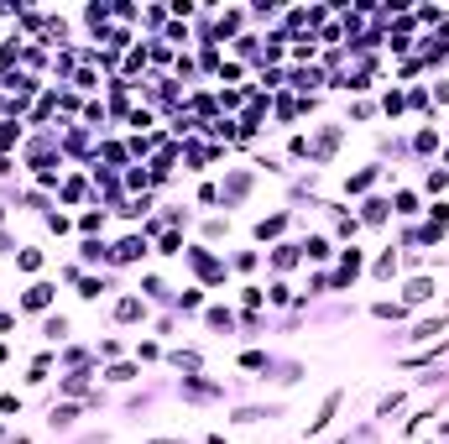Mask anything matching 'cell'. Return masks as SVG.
<instances>
[{
  "label": "cell",
  "mask_w": 449,
  "mask_h": 444,
  "mask_svg": "<svg viewBox=\"0 0 449 444\" xmlns=\"http://www.w3.org/2000/svg\"><path fill=\"white\" fill-rule=\"evenodd\" d=\"M361 267H366V251H355V246H345V251H340V272H334V288L345 293L355 277H361Z\"/></svg>",
  "instance_id": "cell-1"
},
{
  "label": "cell",
  "mask_w": 449,
  "mask_h": 444,
  "mask_svg": "<svg viewBox=\"0 0 449 444\" xmlns=\"http://www.w3.org/2000/svg\"><path fill=\"white\" fill-rule=\"evenodd\" d=\"M110 261H120V267H136V261H146V235H126L120 246H110Z\"/></svg>",
  "instance_id": "cell-2"
},
{
  "label": "cell",
  "mask_w": 449,
  "mask_h": 444,
  "mask_svg": "<svg viewBox=\"0 0 449 444\" xmlns=\"http://www.w3.org/2000/svg\"><path fill=\"white\" fill-rule=\"evenodd\" d=\"M340 403H345V392H329V398L319 403V413L308 418V439H319V434H324V429L334 423V413H340Z\"/></svg>",
  "instance_id": "cell-3"
},
{
  "label": "cell",
  "mask_w": 449,
  "mask_h": 444,
  "mask_svg": "<svg viewBox=\"0 0 449 444\" xmlns=\"http://www.w3.org/2000/svg\"><path fill=\"white\" fill-rule=\"evenodd\" d=\"M115 319H120V324H142V319H146V298H142V293H120V298H115Z\"/></svg>",
  "instance_id": "cell-4"
},
{
  "label": "cell",
  "mask_w": 449,
  "mask_h": 444,
  "mask_svg": "<svg viewBox=\"0 0 449 444\" xmlns=\"http://www.w3.org/2000/svg\"><path fill=\"white\" fill-rule=\"evenodd\" d=\"M434 293H439V282H434V277H413L408 288H402V308H423Z\"/></svg>",
  "instance_id": "cell-5"
},
{
  "label": "cell",
  "mask_w": 449,
  "mask_h": 444,
  "mask_svg": "<svg viewBox=\"0 0 449 444\" xmlns=\"http://www.w3.org/2000/svg\"><path fill=\"white\" fill-rule=\"evenodd\" d=\"M52 282H32V288L21 293V308H32V314H42V308H52Z\"/></svg>",
  "instance_id": "cell-6"
},
{
  "label": "cell",
  "mask_w": 449,
  "mask_h": 444,
  "mask_svg": "<svg viewBox=\"0 0 449 444\" xmlns=\"http://www.w3.org/2000/svg\"><path fill=\"white\" fill-rule=\"evenodd\" d=\"M287 220H293L287 210H277V214H267V220H256V241H277V235L287 230Z\"/></svg>",
  "instance_id": "cell-7"
},
{
  "label": "cell",
  "mask_w": 449,
  "mask_h": 444,
  "mask_svg": "<svg viewBox=\"0 0 449 444\" xmlns=\"http://www.w3.org/2000/svg\"><path fill=\"white\" fill-rule=\"evenodd\" d=\"M376 178H381V163L361 167V173H350V178H345V194H366V188L376 183Z\"/></svg>",
  "instance_id": "cell-8"
},
{
  "label": "cell",
  "mask_w": 449,
  "mask_h": 444,
  "mask_svg": "<svg viewBox=\"0 0 449 444\" xmlns=\"http://www.w3.org/2000/svg\"><path fill=\"white\" fill-rule=\"evenodd\" d=\"M73 418H79V403H52L48 429H73Z\"/></svg>",
  "instance_id": "cell-9"
},
{
  "label": "cell",
  "mask_w": 449,
  "mask_h": 444,
  "mask_svg": "<svg viewBox=\"0 0 449 444\" xmlns=\"http://www.w3.org/2000/svg\"><path fill=\"white\" fill-rule=\"evenodd\" d=\"M444 329H449V319H444V314H434V319H418L408 340H434V335H444Z\"/></svg>",
  "instance_id": "cell-10"
},
{
  "label": "cell",
  "mask_w": 449,
  "mask_h": 444,
  "mask_svg": "<svg viewBox=\"0 0 449 444\" xmlns=\"http://www.w3.org/2000/svg\"><path fill=\"white\" fill-rule=\"evenodd\" d=\"M79 261H84V267H95V261L105 267V261H110V246H105V241H84V246H79Z\"/></svg>",
  "instance_id": "cell-11"
},
{
  "label": "cell",
  "mask_w": 449,
  "mask_h": 444,
  "mask_svg": "<svg viewBox=\"0 0 449 444\" xmlns=\"http://www.w3.org/2000/svg\"><path fill=\"white\" fill-rule=\"evenodd\" d=\"M298 261H303V246H277V251H272V267L277 272H293Z\"/></svg>",
  "instance_id": "cell-12"
},
{
  "label": "cell",
  "mask_w": 449,
  "mask_h": 444,
  "mask_svg": "<svg viewBox=\"0 0 449 444\" xmlns=\"http://www.w3.org/2000/svg\"><path fill=\"white\" fill-rule=\"evenodd\" d=\"M89 376H95V371H89V366H79V371H68V376L58 382V392H68V398H79L84 387H89Z\"/></svg>",
  "instance_id": "cell-13"
},
{
  "label": "cell",
  "mask_w": 449,
  "mask_h": 444,
  "mask_svg": "<svg viewBox=\"0 0 449 444\" xmlns=\"http://www.w3.org/2000/svg\"><path fill=\"white\" fill-rule=\"evenodd\" d=\"M42 335H48V345H63V340H68V319L48 314V319H42Z\"/></svg>",
  "instance_id": "cell-14"
},
{
  "label": "cell",
  "mask_w": 449,
  "mask_h": 444,
  "mask_svg": "<svg viewBox=\"0 0 449 444\" xmlns=\"http://www.w3.org/2000/svg\"><path fill=\"white\" fill-rule=\"evenodd\" d=\"M413 147H418V152H423V157H428V152H439V131H434V120L413 131Z\"/></svg>",
  "instance_id": "cell-15"
},
{
  "label": "cell",
  "mask_w": 449,
  "mask_h": 444,
  "mask_svg": "<svg viewBox=\"0 0 449 444\" xmlns=\"http://www.w3.org/2000/svg\"><path fill=\"white\" fill-rule=\"evenodd\" d=\"M105 225H110V210H84V214H79V230H84V235L105 230Z\"/></svg>",
  "instance_id": "cell-16"
},
{
  "label": "cell",
  "mask_w": 449,
  "mask_h": 444,
  "mask_svg": "<svg viewBox=\"0 0 449 444\" xmlns=\"http://www.w3.org/2000/svg\"><path fill=\"white\" fill-rule=\"evenodd\" d=\"M387 210H392L387 199H366V204H361V225H381V220H387Z\"/></svg>",
  "instance_id": "cell-17"
},
{
  "label": "cell",
  "mask_w": 449,
  "mask_h": 444,
  "mask_svg": "<svg viewBox=\"0 0 449 444\" xmlns=\"http://www.w3.org/2000/svg\"><path fill=\"white\" fill-rule=\"evenodd\" d=\"M173 366H178V371H189V376H199L204 371V355L199 351H173Z\"/></svg>",
  "instance_id": "cell-18"
},
{
  "label": "cell",
  "mask_w": 449,
  "mask_h": 444,
  "mask_svg": "<svg viewBox=\"0 0 449 444\" xmlns=\"http://www.w3.org/2000/svg\"><path fill=\"white\" fill-rule=\"evenodd\" d=\"M303 257H308V261H329L334 251H329V241H324V235H308V241H303Z\"/></svg>",
  "instance_id": "cell-19"
},
{
  "label": "cell",
  "mask_w": 449,
  "mask_h": 444,
  "mask_svg": "<svg viewBox=\"0 0 449 444\" xmlns=\"http://www.w3.org/2000/svg\"><path fill=\"white\" fill-rule=\"evenodd\" d=\"M204 324H209V329H224V335H230V329H236V314H230V308H220V304H214L209 314H204Z\"/></svg>",
  "instance_id": "cell-20"
},
{
  "label": "cell",
  "mask_w": 449,
  "mask_h": 444,
  "mask_svg": "<svg viewBox=\"0 0 449 444\" xmlns=\"http://www.w3.org/2000/svg\"><path fill=\"white\" fill-rule=\"evenodd\" d=\"M319 84H324V73H319V68H298V73H293V89H303V94H314Z\"/></svg>",
  "instance_id": "cell-21"
},
{
  "label": "cell",
  "mask_w": 449,
  "mask_h": 444,
  "mask_svg": "<svg viewBox=\"0 0 449 444\" xmlns=\"http://www.w3.org/2000/svg\"><path fill=\"white\" fill-rule=\"evenodd\" d=\"M16 141H21V120H0V157L11 152Z\"/></svg>",
  "instance_id": "cell-22"
},
{
  "label": "cell",
  "mask_w": 449,
  "mask_h": 444,
  "mask_svg": "<svg viewBox=\"0 0 449 444\" xmlns=\"http://www.w3.org/2000/svg\"><path fill=\"white\" fill-rule=\"evenodd\" d=\"M105 288H110L105 277H79V298H84V304H95V298H99Z\"/></svg>",
  "instance_id": "cell-23"
},
{
  "label": "cell",
  "mask_w": 449,
  "mask_h": 444,
  "mask_svg": "<svg viewBox=\"0 0 449 444\" xmlns=\"http://www.w3.org/2000/svg\"><path fill=\"white\" fill-rule=\"evenodd\" d=\"M173 304H178V314H193V308L204 304V288H189V293H178Z\"/></svg>",
  "instance_id": "cell-24"
},
{
  "label": "cell",
  "mask_w": 449,
  "mask_h": 444,
  "mask_svg": "<svg viewBox=\"0 0 449 444\" xmlns=\"http://www.w3.org/2000/svg\"><path fill=\"white\" fill-rule=\"evenodd\" d=\"M392 214H418V194L397 188V199H392Z\"/></svg>",
  "instance_id": "cell-25"
},
{
  "label": "cell",
  "mask_w": 449,
  "mask_h": 444,
  "mask_svg": "<svg viewBox=\"0 0 449 444\" xmlns=\"http://www.w3.org/2000/svg\"><path fill=\"white\" fill-rule=\"evenodd\" d=\"M136 376H142V371H136V366H126V361H120V366H110V371H105V382L126 387V382H136Z\"/></svg>",
  "instance_id": "cell-26"
},
{
  "label": "cell",
  "mask_w": 449,
  "mask_h": 444,
  "mask_svg": "<svg viewBox=\"0 0 449 444\" xmlns=\"http://www.w3.org/2000/svg\"><path fill=\"white\" fill-rule=\"evenodd\" d=\"M240 366H246V371H272V355H261V351H246V355H240Z\"/></svg>",
  "instance_id": "cell-27"
},
{
  "label": "cell",
  "mask_w": 449,
  "mask_h": 444,
  "mask_svg": "<svg viewBox=\"0 0 449 444\" xmlns=\"http://www.w3.org/2000/svg\"><path fill=\"white\" fill-rule=\"evenodd\" d=\"M16 267H21V272H37V267H42V251H37V246H21V257H16Z\"/></svg>",
  "instance_id": "cell-28"
},
{
  "label": "cell",
  "mask_w": 449,
  "mask_h": 444,
  "mask_svg": "<svg viewBox=\"0 0 449 444\" xmlns=\"http://www.w3.org/2000/svg\"><path fill=\"white\" fill-rule=\"evenodd\" d=\"M371 272H376V277H397V251H381Z\"/></svg>",
  "instance_id": "cell-29"
},
{
  "label": "cell",
  "mask_w": 449,
  "mask_h": 444,
  "mask_svg": "<svg viewBox=\"0 0 449 444\" xmlns=\"http://www.w3.org/2000/svg\"><path fill=\"white\" fill-rule=\"evenodd\" d=\"M42 220H48V230H52V235H68V230H73V220H68V214H58V210H48Z\"/></svg>",
  "instance_id": "cell-30"
},
{
  "label": "cell",
  "mask_w": 449,
  "mask_h": 444,
  "mask_svg": "<svg viewBox=\"0 0 449 444\" xmlns=\"http://www.w3.org/2000/svg\"><path fill=\"white\" fill-rule=\"evenodd\" d=\"M371 314H376V319H408V308H402V304H387V298H381V304H371Z\"/></svg>",
  "instance_id": "cell-31"
},
{
  "label": "cell",
  "mask_w": 449,
  "mask_h": 444,
  "mask_svg": "<svg viewBox=\"0 0 449 444\" xmlns=\"http://www.w3.org/2000/svg\"><path fill=\"white\" fill-rule=\"evenodd\" d=\"M277 408H236V423H261V418H272Z\"/></svg>",
  "instance_id": "cell-32"
},
{
  "label": "cell",
  "mask_w": 449,
  "mask_h": 444,
  "mask_svg": "<svg viewBox=\"0 0 449 444\" xmlns=\"http://www.w3.org/2000/svg\"><path fill=\"white\" fill-rule=\"evenodd\" d=\"M157 257H183V235L167 230V235H162V251H157Z\"/></svg>",
  "instance_id": "cell-33"
},
{
  "label": "cell",
  "mask_w": 449,
  "mask_h": 444,
  "mask_svg": "<svg viewBox=\"0 0 449 444\" xmlns=\"http://www.w3.org/2000/svg\"><path fill=\"white\" fill-rule=\"evenodd\" d=\"M423 188H428V194H444V188H449V173H444V167H434V173L423 178Z\"/></svg>",
  "instance_id": "cell-34"
},
{
  "label": "cell",
  "mask_w": 449,
  "mask_h": 444,
  "mask_svg": "<svg viewBox=\"0 0 449 444\" xmlns=\"http://www.w3.org/2000/svg\"><path fill=\"white\" fill-rule=\"evenodd\" d=\"M397 408H402V392H387V398L376 403V418H392V413H397Z\"/></svg>",
  "instance_id": "cell-35"
},
{
  "label": "cell",
  "mask_w": 449,
  "mask_h": 444,
  "mask_svg": "<svg viewBox=\"0 0 449 444\" xmlns=\"http://www.w3.org/2000/svg\"><path fill=\"white\" fill-rule=\"evenodd\" d=\"M142 293H146V298H167V288H162V277H152V272H146V277H142Z\"/></svg>",
  "instance_id": "cell-36"
},
{
  "label": "cell",
  "mask_w": 449,
  "mask_h": 444,
  "mask_svg": "<svg viewBox=\"0 0 449 444\" xmlns=\"http://www.w3.org/2000/svg\"><path fill=\"white\" fill-rule=\"evenodd\" d=\"M267 298L283 308V304H293V288H287V282H272V293H267Z\"/></svg>",
  "instance_id": "cell-37"
},
{
  "label": "cell",
  "mask_w": 449,
  "mask_h": 444,
  "mask_svg": "<svg viewBox=\"0 0 449 444\" xmlns=\"http://www.w3.org/2000/svg\"><path fill=\"white\" fill-rule=\"evenodd\" d=\"M157 355H162V345H157V340H142V345H136V361H157Z\"/></svg>",
  "instance_id": "cell-38"
},
{
  "label": "cell",
  "mask_w": 449,
  "mask_h": 444,
  "mask_svg": "<svg viewBox=\"0 0 449 444\" xmlns=\"http://www.w3.org/2000/svg\"><path fill=\"white\" fill-rule=\"evenodd\" d=\"M0 413H6V418H16V413H21V398H16V392H0Z\"/></svg>",
  "instance_id": "cell-39"
},
{
  "label": "cell",
  "mask_w": 449,
  "mask_h": 444,
  "mask_svg": "<svg viewBox=\"0 0 449 444\" xmlns=\"http://www.w3.org/2000/svg\"><path fill=\"white\" fill-rule=\"evenodd\" d=\"M381 110H387V115H402V94L387 89V94H381Z\"/></svg>",
  "instance_id": "cell-40"
},
{
  "label": "cell",
  "mask_w": 449,
  "mask_h": 444,
  "mask_svg": "<svg viewBox=\"0 0 449 444\" xmlns=\"http://www.w3.org/2000/svg\"><path fill=\"white\" fill-rule=\"evenodd\" d=\"M63 199H68V204L84 199V178H68V183H63Z\"/></svg>",
  "instance_id": "cell-41"
},
{
  "label": "cell",
  "mask_w": 449,
  "mask_h": 444,
  "mask_svg": "<svg viewBox=\"0 0 449 444\" xmlns=\"http://www.w3.org/2000/svg\"><path fill=\"white\" fill-rule=\"evenodd\" d=\"M230 267H236V272H251V267H256V251H240V257L230 261Z\"/></svg>",
  "instance_id": "cell-42"
},
{
  "label": "cell",
  "mask_w": 449,
  "mask_h": 444,
  "mask_svg": "<svg viewBox=\"0 0 449 444\" xmlns=\"http://www.w3.org/2000/svg\"><path fill=\"white\" fill-rule=\"evenodd\" d=\"M224 230H230V220H209V225H204V235H209V241H220Z\"/></svg>",
  "instance_id": "cell-43"
},
{
  "label": "cell",
  "mask_w": 449,
  "mask_h": 444,
  "mask_svg": "<svg viewBox=\"0 0 449 444\" xmlns=\"http://www.w3.org/2000/svg\"><path fill=\"white\" fill-rule=\"evenodd\" d=\"M240 304H246V308H261V288H240Z\"/></svg>",
  "instance_id": "cell-44"
},
{
  "label": "cell",
  "mask_w": 449,
  "mask_h": 444,
  "mask_svg": "<svg viewBox=\"0 0 449 444\" xmlns=\"http://www.w3.org/2000/svg\"><path fill=\"white\" fill-rule=\"evenodd\" d=\"M11 329H16V314H11V308H0V335H11Z\"/></svg>",
  "instance_id": "cell-45"
},
{
  "label": "cell",
  "mask_w": 449,
  "mask_h": 444,
  "mask_svg": "<svg viewBox=\"0 0 449 444\" xmlns=\"http://www.w3.org/2000/svg\"><path fill=\"white\" fill-rule=\"evenodd\" d=\"M434 100H439V105H449V84H434Z\"/></svg>",
  "instance_id": "cell-46"
},
{
  "label": "cell",
  "mask_w": 449,
  "mask_h": 444,
  "mask_svg": "<svg viewBox=\"0 0 449 444\" xmlns=\"http://www.w3.org/2000/svg\"><path fill=\"white\" fill-rule=\"evenodd\" d=\"M6 361H11V351H6V340H0V366H6Z\"/></svg>",
  "instance_id": "cell-47"
},
{
  "label": "cell",
  "mask_w": 449,
  "mask_h": 444,
  "mask_svg": "<svg viewBox=\"0 0 449 444\" xmlns=\"http://www.w3.org/2000/svg\"><path fill=\"white\" fill-rule=\"evenodd\" d=\"M209 444H230V439H224V434H209Z\"/></svg>",
  "instance_id": "cell-48"
},
{
  "label": "cell",
  "mask_w": 449,
  "mask_h": 444,
  "mask_svg": "<svg viewBox=\"0 0 449 444\" xmlns=\"http://www.w3.org/2000/svg\"><path fill=\"white\" fill-rule=\"evenodd\" d=\"M157 444H178V439H157ZM183 444H189V439H183Z\"/></svg>",
  "instance_id": "cell-49"
},
{
  "label": "cell",
  "mask_w": 449,
  "mask_h": 444,
  "mask_svg": "<svg viewBox=\"0 0 449 444\" xmlns=\"http://www.w3.org/2000/svg\"><path fill=\"white\" fill-rule=\"evenodd\" d=\"M0 220H6V204H0Z\"/></svg>",
  "instance_id": "cell-50"
}]
</instances>
